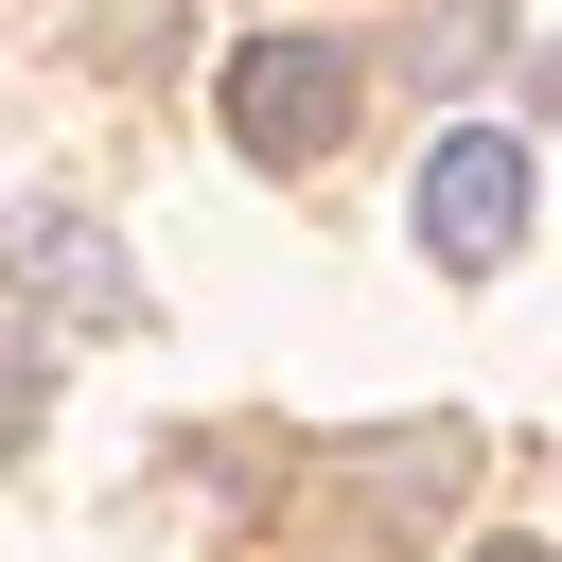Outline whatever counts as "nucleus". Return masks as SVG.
<instances>
[{
	"mask_svg": "<svg viewBox=\"0 0 562 562\" xmlns=\"http://www.w3.org/2000/svg\"><path fill=\"white\" fill-rule=\"evenodd\" d=\"M509 246H527V140H492V123L422 140V263L439 281H492Z\"/></svg>",
	"mask_w": 562,
	"mask_h": 562,
	"instance_id": "2",
	"label": "nucleus"
},
{
	"mask_svg": "<svg viewBox=\"0 0 562 562\" xmlns=\"http://www.w3.org/2000/svg\"><path fill=\"white\" fill-rule=\"evenodd\" d=\"M18 422H35V316L0 299V457H18Z\"/></svg>",
	"mask_w": 562,
	"mask_h": 562,
	"instance_id": "4",
	"label": "nucleus"
},
{
	"mask_svg": "<svg viewBox=\"0 0 562 562\" xmlns=\"http://www.w3.org/2000/svg\"><path fill=\"white\" fill-rule=\"evenodd\" d=\"M0 281H18V316L35 334H123L140 316V281H123V246H105V211H0Z\"/></svg>",
	"mask_w": 562,
	"mask_h": 562,
	"instance_id": "3",
	"label": "nucleus"
},
{
	"mask_svg": "<svg viewBox=\"0 0 562 562\" xmlns=\"http://www.w3.org/2000/svg\"><path fill=\"white\" fill-rule=\"evenodd\" d=\"M351 105H369V70H351L334 35H246V53H228V140H246V158H334Z\"/></svg>",
	"mask_w": 562,
	"mask_h": 562,
	"instance_id": "1",
	"label": "nucleus"
},
{
	"mask_svg": "<svg viewBox=\"0 0 562 562\" xmlns=\"http://www.w3.org/2000/svg\"><path fill=\"white\" fill-rule=\"evenodd\" d=\"M527 105H544V123H562V35H544V53H527Z\"/></svg>",
	"mask_w": 562,
	"mask_h": 562,
	"instance_id": "5",
	"label": "nucleus"
},
{
	"mask_svg": "<svg viewBox=\"0 0 562 562\" xmlns=\"http://www.w3.org/2000/svg\"><path fill=\"white\" fill-rule=\"evenodd\" d=\"M474 562H544V544H474Z\"/></svg>",
	"mask_w": 562,
	"mask_h": 562,
	"instance_id": "6",
	"label": "nucleus"
}]
</instances>
